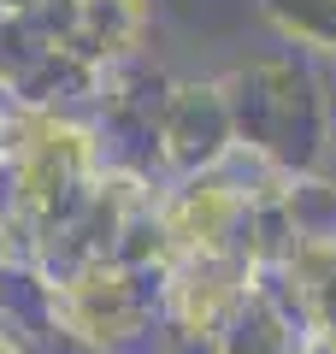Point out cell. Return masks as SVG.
<instances>
[{
	"instance_id": "cell-1",
	"label": "cell",
	"mask_w": 336,
	"mask_h": 354,
	"mask_svg": "<svg viewBox=\"0 0 336 354\" xmlns=\"http://www.w3.org/2000/svg\"><path fill=\"white\" fill-rule=\"evenodd\" d=\"M224 113L236 142H248L260 160H272L277 171L307 177L324 153V95L295 59H248L242 71H230L218 83Z\"/></svg>"
},
{
	"instance_id": "cell-2",
	"label": "cell",
	"mask_w": 336,
	"mask_h": 354,
	"mask_svg": "<svg viewBox=\"0 0 336 354\" xmlns=\"http://www.w3.org/2000/svg\"><path fill=\"white\" fill-rule=\"evenodd\" d=\"M230 142H236V130H230L218 83L165 88V106H160V153H165V165H177V171H189V177L212 171Z\"/></svg>"
},
{
	"instance_id": "cell-3",
	"label": "cell",
	"mask_w": 336,
	"mask_h": 354,
	"mask_svg": "<svg viewBox=\"0 0 336 354\" xmlns=\"http://www.w3.org/2000/svg\"><path fill=\"white\" fill-rule=\"evenodd\" d=\"M272 24H283L295 41L336 53V0H265Z\"/></svg>"
},
{
	"instance_id": "cell-4",
	"label": "cell",
	"mask_w": 336,
	"mask_h": 354,
	"mask_svg": "<svg viewBox=\"0 0 336 354\" xmlns=\"http://www.w3.org/2000/svg\"><path fill=\"white\" fill-rule=\"evenodd\" d=\"M6 142H12V118L0 113V160H6Z\"/></svg>"
},
{
	"instance_id": "cell-5",
	"label": "cell",
	"mask_w": 336,
	"mask_h": 354,
	"mask_svg": "<svg viewBox=\"0 0 336 354\" xmlns=\"http://www.w3.org/2000/svg\"><path fill=\"white\" fill-rule=\"evenodd\" d=\"M0 354H24V348H18V337H6V330H0Z\"/></svg>"
}]
</instances>
